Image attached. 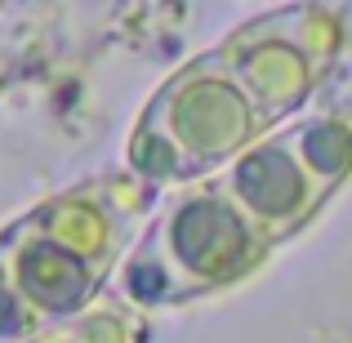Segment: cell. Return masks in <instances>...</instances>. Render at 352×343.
<instances>
[{
	"label": "cell",
	"mask_w": 352,
	"mask_h": 343,
	"mask_svg": "<svg viewBox=\"0 0 352 343\" xmlns=\"http://www.w3.org/2000/svg\"><path fill=\"white\" fill-rule=\"evenodd\" d=\"M165 236H170V258L179 267V281L192 294L206 285L232 281L250 263H258L263 232L250 228L223 197H192L188 206L170 214Z\"/></svg>",
	"instance_id": "obj_1"
},
{
	"label": "cell",
	"mask_w": 352,
	"mask_h": 343,
	"mask_svg": "<svg viewBox=\"0 0 352 343\" xmlns=\"http://www.w3.org/2000/svg\"><path fill=\"white\" fill-rule=\"evenodd\" d=\"M14 285L27 294L36 312H72L89 299V285H94V272L85 267V258H76L72 250H63L58 241H41L32 245L23 258H18Z\"/></svg>",
	"instance_id": "obj_2"
},
{
	"label": "cell",
	"mask_w": 352,
	"mask_h": 343,
	"mask_svg": "<svg viewBox=\"0 0 352 343\" xmlns=\"http://www.w3.org/2000/svg\"><path fill=\"white\" fill-rule=\"evenodd\" d=\"M54 343H76V339H54Z\"/></svg>",
	"instance_id": "obj_3"
}]
</instances>
